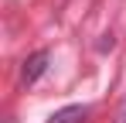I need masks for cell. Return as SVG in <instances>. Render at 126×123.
<instances>
[{
    "mask_svg": "<svg viewBox=\"0 0 126 123\" xmlns=\"http://www.w3.org/2000/svg\"><path fill=\"white\" fill-rule=\"evenodd\" d=\"M48 62H51V55L48 51H34L31 58L24 62V68H21V79L27 82V85H34V82L41 79L44 72H48Z\"/></svg>",
    "mask_w": 126,
    "mask_h": 123,
    "instance_id": "cell-1",
    "label": "cell"
},
{
    "mask_svg": "<svg viewBox=\"0 0 126 123\" xmlns=\"http://www.w3.org/2000/svg\"><path fill=\"white\" fill-rule=\"evenodd\" d=\"M89 120V106H62L48 123H85Z\"/></svg>",
    "mask_w": 126,
    "mask_h": 123,
    "instance_id": "cell-2",
    "label": "cell"
},
{
    "mask_svg": "<svg viewBox=\"0 0 126 123\" xmlns=\"http://www.w3.org/2000/svg\"><path fill=\"white\" fill-rule=\"evenodd\" d=\"M112 44H116V41H112V34H106V41H99V51H109Z\"/></svg>",
    "mask_w": 126,
    "mask_h": 123,
    "instance_id": "cell-3",
    "label": "cell"
},
{
    "mask_svg": "<svg viewBox=\"0 0 126 123\" xmlns=\"http://www.w3.org/2000/svg\"><path fill=\"white\" fill-rule=\"evenodd\" d=\"M116 123H126V99L119 102V113H116Z\"/></svg>",
    "mask_w": 126,
    "mask_h": 123,
    "instance_id": "cell-4",
    "label": "cell"
}]
</instances>
